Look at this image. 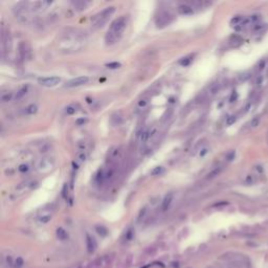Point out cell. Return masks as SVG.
Instances as JSON below:
<instances>
[{
  "label": "cell",
  "mask_w": 268,
  "mask_h": 268,
  "mask_svg": "<svg viewBox=\"0 0 268 268\" xmlns=\"http://www.w3.org/2000/svg\"><path fill=\"white\" fill-rule=\"evenodd\" d=\"M86 43V37L82 32H67L63 36V38L60 40V48L66 52L79 51L84 47Z\"/></svg>",
  "instance_id": "obj_1"
},
{
  "label": "cell",
  "mask_w": 268,
  "mask_h": 268,
  "mask_svg": "<svg viewBox=\"0 0 268 268\" xmlns=\"http://www.w3.org/2000/svg\"><path fill=\"white\" fill-rule=\"evenodd\" d=\"M128 24V18L126 16H122L116 20L112 22L111 26H110L109 31L107 32L106 36H105V41L107 45H112L116 43L119 39L122 38L123 34H124L125 29Z\"/></svg>",
  "instance_id": "obj_2"
},
{
  "label": "cell",
  "mask_w": 268,
  "mask_h": 268,
  "mask_svg": "<svg viewBox=\"0 0 268 268\" xmlns=\"http://www.w3.org/2000/svg\"><path fill=\"white\" fill-rule=\"evenodd\" d=\"M115 12V7L114 6H109V7H106L105 9H103L101 13H99L97 15L92 18V28L93 29H99V28H102L105 24L108 22V20L110 19V17L112 16Z\"/></svg>",
  "instance_id": "obj_3"
},
{
  "label": "cell",
  "mask_w": 268,
  "mask_h": 268,
  "mask_svg": "<svg viewBox=\"0 0 268 268\" xmlns=\"http://www.w3.org/2000/svg\"><path fill=\"white\" fill-rule=\"evenodd\" d=\"M37 171L42 174L51 172L52 169L55 168V159L52 157L49 156H44L41 159H39V161L37 162Z\"/></svg>",
  "instance_id": "obj_4"
},
{
  "label": "cell",
  "mask_w": 268,
  "mask_h": 268,
  "mask_svg": "<svg viewBox=\"0 0 268 268\" xmlns=\"http://www.w3.org/2000/svg\"><path fill=\"white\" fill-rule=\"evenodd\" d=\"M89 81V79L87 77H74V79L69 80L68 82H66L65 84V87L67 88H74V87H80L83 86V85L87 84Z\"/></svg>",
  "instance_id": "obj_5"
},
{
  "label": "cell",
  "mask_w": 268,
  "mask_h": 268,
  "mask_svg": "<svg viewBox=\"0 0 268 268\" xmlns=\"http://www.w3.org/2000/svg\"><path fill=\"white\" fill-rule=\"evenodd\" d=\"M61 82L59 77H46L39 79V84L44 87H55Z\"/></svg>",
  "instance_id": "obj_6"
},
{
  "label": "cell",
  "mask_w": 268,
  "mask_h": 268,
  "mask_svg": "<svg viewBox=\"0 0 268 268\" xmlns=\"http://www.w3.org/2000/svg\"><path fill=\"white\" fill-rule=\"evenodd\" d=\"M172 21V16L169 13H162L160 14L156 19V25L157 27H164L166 25Z\"/></svg>",
  "instance_id": "obj_7"
},
{
  "label": "cell",
  "mask_w": 268,
  "mask_h": 268,
  "mask_svg": "<svg viewBox=\"0 0 268 268\" xmlns=\"http://www.w3.org/2000/svg\"><path fill=\"white\" fill-rule=\"evenodd\" d=\"M177 11H178V13L180 15H184V16H189V15L194 14V9H193V6L187 3H183L178 6Z\"/></svg>",
  "instance_id": "obj_8"
},
{
  "label": "cell",
  "mask_w": 268,
  "mask_h": 268,
  "mask_svg": "<svg viewBox=\"0 0 268 268\" xmlns=\"http://www.w3.org/2000/svg\"><path fill=\"white\" fill-rule=\"evenodd\" d=\"M86 246H87V251L89 254H92L94 252V250L96 249V242L94 240V238L90 237L89 235L86 236Z\"/></svg>",
  "instance_id": "obj_9"
},
{
  "label": "cell",
  "mask_w": 268,
  "mask_h": 268,
  "mask_svg": "<svg viewBox=\"0 0 268 268\" xmlns=\"http://www.w3.org/2000/svg\"><path fill=\"white\" fill-rule=\"evenodd\" d=\"M173 197H174V195H173V193H168V194L166 195V197H164V201H162V211H167L168 209L170 207V205H171L172 201H173Z\"/></svg>",
  "instance_id": "obj_10"
},
{
  "label": "cell",
  "mask_w": 268,
  "mask_h": 268,
  "mask_svg": "<svg viewBox=\"0 0 268 268\" xmlns=\"http://www.w3.org/2000/svg\"><path fill=\"white\" fill-rule=\"evenodd\" d=\"M243 43V39L239 35H232L229 39V44L232 47H239Z\"/></svg>",
  "instance_id": "obj_11"
},
{
  "label": "cell",
  "mask_w": 268,
  "mask_h": 268,
  "mask_svg": "<svg viewBox=\"0 0 268 268\" xmlns=\"http://www.w3.org/2000/svg\"><path fill=\"white\" fill-rule=\"evenodd\" d=\"M27 91H28V86H23V87H21V88H20V89L18 90V91H17L16 96H15V99H16V100H21L22 97L26 96Z\"/></svg>",
  "instance_id": "obj_12"
},
{
  "label": "cell",
  "mask_w": 268,
  "mask_h": 268,
  "mask_svg": "<svg viewBox=\"0 0 268 268\" xmlns=\"http://www.w3.org/2000/svg\"><path fill=\"white\" fill-rule=\"evenodd\" d=\"M37 111H38V106H37V105H35V104H31L25 108V110H24V113L27 114V115H32V114L37 113Z\"/></svg>",
  "instance_id": "obj_13"
},
{
  "label": "cell",
  "mask_w": 268,
  "mask_h": 268,
  "mask_svg": "<svg viewBox=\"0 0 268 268\" xmlns=\"http://www.w3.org/2000/svg\"><path fill=\"white\" fill-rule=\"evenodd\" d=\"M222 170H223V168H222V167H217V168H215V169L213 170L212 172H209V174H207V177H206V178H207V179H213V178H215V177L218 176V175H219L220 173L222 172Z\"/></svg>",
  "instance_id": "obj_14"
},
{
  "label": "cell",
  "mask_w": 268,
  "mask_h": 268,
  "mask_svg": "<svg viewBox=\"0 0 268 268\" xmlns=\"http://www.w3.org/2000/svg\"><path fill=\"white\" fill-rule=\"evenodd\" d=\"M244 19L245 18H244V17H242V16H235L234 18L230 20V24L237 27V26L241 25V24L243 23V21H244Z\"/></svg>",
  "instance_id": "obj_15"
},
{
  "label": "cell",
  "mask_w": 268,
  "mask_h": 268,
  "mask_svg": "<svg viewBox=\"0 0 268 268\" xmlns=\"http://www.w3.org/2000/svg\"><path fill=\"white\" fill-rule=\"evenodd\" d=\"M57 237L59 238L60 240H65V239H67V237H68V234H67L66 230H65L64 228L59 227V228L57 229Z\"/></svg>",
  "instance_id": "obj_16"
},
{
  "label": "cell",
  "mask_w": 268,
  "mask_h": 268,
  "mask_svg": "<svg viewBox=\"0 0 268 268\" xmlns=\"http://www.w3.org/2000/svg\"><path fill=\"white\" fill-rule=\"evenodd\" d=\"M148 104H149V99H148V97H144V99L139 100L138 103H137V108L145 109L148 106Z\"/></svg>",
  "instance_id": "obj_17"
},
{
  "label": "cell",
  "mask_w": 268,
  "mask_h": 268,
  "mask_svg": "<svg viewBox=\"0 0 268 268\" xmlns=\"http://www.w3.org/2000/svg\"><path fill=\"white\" fill-rule=\"evenodd\" d=\"M12 99H13V93H12V92H6V93L1 94V102L2 103H7V102L12 101Z\"/></svg>",
  "instance_id": "obj_18"
},
{
  "label": "cell",
  "mask_w": 268,
  "mask_h": 268,
  "mask_svg": "<svg viewBox=\"0 0 268 268\" xmlns=\"http://www.w3.org/2000/svg\"><path fill=\"white\" fill-rule=\"evenodd\" d=\"M266 27V24H263V23H258V24H255L252 26V32H261L264 31V28Z\"/></svg>",
  "instance_id": "obj_19"
},
{
  "label": "cell",
  "mask_w": 268,
  "mask_h": 268,
  "mask_svg": "<svg viewBox=\"0 0 268 268\" xmlns=\"http://www.w3.org/2000/svg\"><path fill=\"white\" fill-rule=\"evenodd\" d=\"M265 66H266V60H265V59H262V60H260L259 63L257 64V66H255V67H257V68H255V69H257V71H258V72H261V71L263 70V69L265 68Z\"/></svg>",
  "instance_id": "obj_20"
},
{
  "label": "cell",
  "mask_w": 268,
  "mask_h": 268,
  "mask_svg": "<svg viewBox=\"0 0 268 268\" xmlns=\"http://www.w3.org/2000/svg\"><path fill=\"white\" fill-rule=\"evenodd\" d=\"M164 173V168L162 167H155L153 170L151 171V175L153 176H159Z\"/></svg>",
  "instance_id": "obj_21"
},
{
  "label": "cell",
  "mask_w": 268,
  "mask_h": 268,
  "mask_svg": "<svg viewBox=\"0 0 268 268\" xmlns=\"http://www.w3.org/2000/svg\"><path fill=\"white\" fill-rule=\"evenodd\" d=\"M255 181H257V179H255V175H247V176L245 177V183L248 185H252Z\"/></svg>",
  "instance_id": "obj_22"
},
{
  "label": "cell",
  "mask_w": 268,
  "mask_h": 268,
  "mask_svg": "<svg viewBox=\"0 0 268 268\" xmlns=\"http://www.w3.org/2000/svg\"><path fill=\"white\" fill-rule=\"evenodd\" d=\"M219 89H220L219 84L214 83V84H212L211 87L209 88V93H211V94H216L217 92L219 91Z\"/></svg>",
  "instance_id": "obj_23"
},
{
  "label": "cell",
  "mask_w": 268,
  "mask_h": 268,
  "mask_svg": "<svg viewBox=\"0 0 268 268\" xmlns=\"http://www.w3.org/2000/svg\"><path fill=\"white\" fill-rule=\"evenodd\" d=\"M96 232H97V234L99 235H101V236H103V237H105L107 235V232H108V230L106 229V227H104V226H102V225H99V226H96Z\"/></svg>",
  "instance_id": "obj_24"
},
{
  "label": "cell",
  "mask_w": 268,
  "mask_h": 268,
  "mask_svg": "<svg viewBox=\"0 0 268 268\" xmlns=\"http://www.w3.org/2000/svg\"><path fill=\"white\" fill-rule=\"evenodd\" d=\"M249 19H250V21H251V23L254 24H258V23H260V20H261V15H252V16H250L249 17Z\"/></svg>",
  "instance_id": "obj_25"
},
{
  "label": "cell",
  "mask_w": 268,
  "mask_h": 268,
  "mask_svg": "<svg viewBox=\"0 0 268 268\" xmlns=\"http://www.w3.org/2000/svg\"><path fill=\"white\" fill-rule=\"evenodd\" d=\"M72 4H74L77 9H85V6H87V3L84 1H74L72 2Z\"/></svg>",
  "instance_id": "obj_26"
},
{
  "label": "cell",
  "mask_w": 268,
  "mask_h": 268,
  "mask_svg": "<svg viewBox=\"0 0 268 268\" xmlns=\"http://www.w3.org/2000/svg\"><path fill=\"white\" fill-rule=\"evenodd\" d=\"M51 219V216L49 214H46V215H42L41 217L39 218V221L41 222V223H47V222H49Z\"/></svg>",
  "instance_id": "obj_27"
},
{
  "label": "cell",
  "mask_w": 268,
  "mask_h": 268,
  "mask_svg": "<svg viewBox=\"0 0 268 268\" xmlns=\"http://www.w3.org/2000/svg\"><path fill=\"white\" fill-rule=\"evenodd\" d=\"M191 62H192V57H185L182 60H180L179 64L181 65V66H187Z\"/></svg>",
  "instance_id": "obj_28"
},
{
  "label": "cell",
  "mask_w": 268,
  "mask_h": 268,
  "mask_svg": "<svg viewBox=\"0 0 268 268\" xmlns=\"http://www.w3.org/2000/svg\"><path fill=\"white\" fill-rule=\"evenodd\" d=\"M65 111H66V113L68 114V115H72V114H74L77 112V108L74 106V105H70V106H67L66 107Z\"/></svg>",
  "instance_id": "obj_29"
},
{
  "label": "cell",
  "mask_w": 268,
  "mask_h": 268,
  "mask_svg": "<svg viewBox=\"0 0 268 268\" xmlns=\"http://www.w3.org/2000/svg\"><path fill=\"white\" fill-rule=\"evenodd\" d=\"M259 123H260V116H255V117H254V119H251V121H250L249 126L251 128H255V127L259 126Z\"/></svg>",
  "instance_id": "obj_30"
},
{
  "label": "cell",
  "mask_w": 268,
  "mask_h": 268,
  "mask_svg": "<svg viewBox=\"0 0 268 268\" xmlns=\"http://www.w3.org/2000/svg\"><path fill=\"white\" fill-rule=\"evenodd\" d=\"M150 134H151V132H150L149 130H146V131H144V132H142V134L141 135V141L142 142L148 141V138L150 137Z\"/></svg>",
  "instance_id": "obj_31"
},
{
  "label": "cell",
  "mask_w": 268,
  "mask_h": 268,
  "mask_svg": "<svg viewBox=\"0 0 268 268\" xmlns=\"http://www.w3.org/2000/svg\"><path fill=\"white\" fill-rule=\"evenodd\" d=\"M108 68L110 69H115V68H119V67H121V63H119V62H111V63H108L106 65Z\"/></svg>",
  "instance_id": "obj_32"
},
{
  "label": "cell",
  "mask_w": 268,
  "mask_h": 268,
  "mask_svg": "<svg viewBox=\"0 0 268 268\" xmlns=\"http://www.w3.org/2000/svg\"><path fill=\"white\" fill-rule=\"evenodd\" d=\"M22 265H23V260H22V258H17V260L15 261L14 267L15 268H20Z\"/></svg>",
  "instance_id": "obj_33"
},
{
  "label": "cell",
  "mask_w": 268,
  "mask_h": 268,
  "mask_svg": "<svg viewBox=\"0 0 268 268\" xmlns=\"http://www.w3.org/2000/svg\"><path fill=\"white\" fill-rule=\"evenodd\" d=\"M18 170L21 173H25V172H27L29 170L28 164H20L19 168H18Z\"/></svg>",
  "instance_id": "obj_34"
},
{
  "label": "cell",
  "mask_w": 268,
  "mask_h": 268,
  "mask_svg": "<svg viewBox=\"0 0 268 268\" xmlns=\"http://www.w3.org/2000/svg\"><path fill=\"white\" fill-rule=\"evenodd\" d=\"M248 79H250V74L249 72H244V74H242L241 76H240V80H241V81H246V80H248Z\"/></svg>",
  "instance_id": "obj_35"
},
{
  "label": "cell",
  "mask_w": 268,
  "mask_h": 268,
  "mask_svg": "<svg viewBox=\"0 0 268 268\" xmlns=\"http://www.w3.org/2000/svg\"><path fill=\"white\" fill-rule=\"evenodd\" d=\"M235 122H236V116H234V115H232V116H229L228 119H227L226 124H227V125H232Z\"/></svg>",
  "instance_id": "obj_36"
},
{
  "label": "cell",
  "mask_w": 268,
  "mask_h": 268,
  "mask_svg": "<svg viewBox=\"0 0 268 268\" xmlns=\"http://www.w3.org/2000/svg\"><path fill=\"white\" fill-rule=\"evenodd\" d=\"M207 153H209V149H207V148H203V149H202L201 151H200L199 156H200V157H203V156H205V155H206Z\"/></svg>",
  "instance_id": "obj_37"
},
{
  "label": "cell",
  "mask_w": 268,
  "mask_h": 268,
  "mask_svg": "<svg viewBox=\"0 0 268 268\" xmlns=\"http://www.w3.org/2000/svg\"><path fill=\"white\" fill-rule=\"evenodd\" d=\"M234 157H235V151L229 152V153L226 155V159L228 160V161H230V160L234 159Z\"/></svg>",
  "instance_id": "obj_38"
},
{
  "label": "cell",
  "mask_w": 268,
  "mask_h": 268,
  "mask_svg": "<svg viewBox=\"0 0 268 268\" xmlns=\"http://www.w3.org/2000/svg\"><path fill=\"white\" fill-rule=\"evenodd\" d=\"M86 122H87V119H84V117H83V119H77V122H76V123H77V125H79V126H81V125H84Z\"/></svg>",
  "instance_id": "obj_39"
},
{
  "label": "cell",
  "mask_w": 268,
  "mask_h": 268,
  "mask_svg": "<svg viewBox=\"0 0 268 268\" xmlns=\"http://www.w3.org/2000/svg\"><path fill=\"white\" fill-rule=\"evenodd\" d=\"M79 159L82 160V161L86 159V154H85V152H82L81 154H79Z\"/></svg>",
  "instance_id": "obj_40"
},
{
  "label": "cell",
  "mask_w": 268,
  "mask_h": 268,
  "mask_svg": "<svg viewBox=\"0 0 268 268\" xmlns=\"http://www.w3.org/2000/svg\"><path fill=\"white\" fill-rule=\"evenodd\" d=\"M263 82V77L262 76H258L257 77V81H255V83H257L258 85H261Z\"/></svg>",
  "instance_id": "obj_41"
},
{
  "label": "cell",
  "mask_w": 268,
  "mask_h": 268,
  "mask_svg": "<svg viewBox=\"0 0 268 268\" xmlns=\"http://www.w3.org/2000/svg\"><path fill=\"white\" fill-rule=\"evenodd\" d=\"M66 189H67V184H65V185H64V187H63V191H62V196H63L64 198H66V196H67Z\"/></svg>",
  "instance_id": "obj_42"
},
{
  "label": "cell",
  "mask_w": 268,
  "mask_h": 268,
  "mask_svg": "<svg viewBox=\"0 0 268 268\" xmlns=\"http://www.w3.org/2000/svg\"><path fill=\"white\" fill-rule=\"evenodd\" d=\"M255 171L259 172V173H262L263 171H264V169H263L261 166H255Z\"/></svg>",
  "instance_id": "obj_43"
},
{
  "label": "cell",
  "mask_w": 268,
  "mask_h": 268,
  "mask_svg": "<svg viewBox=\"0 0 268 268\" xmlns=\"http://www.w3.org/2000/svg\"><path fill=\"white\" fill-rule=\"evenodd\" d=\"M265 111H266V113H268V105L266 106V110H265Z\"/></svg>",
  "instance_id": "obj_44"
}]
</instances>
